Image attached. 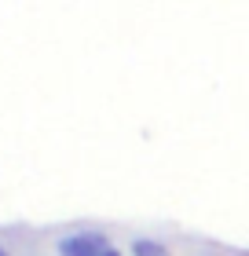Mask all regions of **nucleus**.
Instances as JSON below:
<instances>
[{"mask_svg": "<svg viewBox=\"0 0 249 256\" xmlns=\"http://www.w3.org/2000/svg\"><path fill=\"white\" fill-rule=\"evenodd\" d=\"M106 249V234L99 230H77V234H66L59 242V256H103Z\"/></svg>", "mask_w": 249, "mask_h": 256, "instance_id": "obj_1", "label": "nucleus"}, {"mask_svg": "<svg viewBox=\"0 0 249 256\" xmlns=\"http://www.w3.org/2000/svg\"><path fill=\"white\" fill-rule=\"evenodd\" d=\"M132 256H172L158 238H132Z\"/></svg>", "mask_w": 249, "mask_h": 256, "instance_id": "obj_2", "label": "nucleus"}, {"mask_svg": "<svg viewBox=\"0 0 249 256\" xmlns=\"http://www.w3.org/2000/svg\"><path fill=\"white\" fill-rule=\"evenodd\" d=\"M103 256H121V252H117V249H114V246H110V249H106V252H103Z\"/></svg>", "mask_w": 249, "mask_h": 256, "instance_id": "obj_3", "label": "nucleus"}, {"mask_svg": "<svg viewBox=\"0 0 249 256\" xmlns=\"http://www.w3.org/2000/svg\"><path fill=\"white\" fill-rule=\"evenodd\" d=\"M0 256H8V249H4V246H0Z\"/></svg>", "mask_w": 249, "mask_h": 256, "instance_id": "obj_4", "label": "nucleus"}]
</instances>
